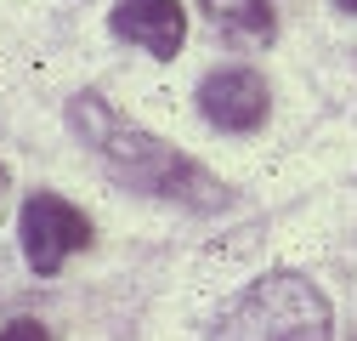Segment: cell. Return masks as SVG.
<instances>
[{
    "mask_svg": "<svg viewBox=\"0 0 357 341\" xmlns=\"http://www.w3.org/2000/svg\"><path fill=\"white\" fill-rule=\"evenodd\" d=\"M114 34L142 46L148 57H176L188 40V12L176 0H114Z\"/></svg>",
    "mask_w": 357,
    "mask_h": 341,
    "instance_id": "5",
    "label": "cell"
},
{
    "mask_svg": "<svg viewBox=\"0 0 357 341\" xmlns=\"http://www.w3.org/2000/svg\"><path fill=\"white\" fill-rule=\"evenodd\" d=\"M266 80L255 68H210L199 80V114L215 131H255L266 119Z\"/></svg>",
    "mask_w": 357,
    "mask_h": 341,
    "instance_id": "4",
    "label": "cell"
},
{
    "mask_svg": "<svg viewBox=\"0 0 357 341\" xmlns=\"http://www.w3.org/2000/svg\"><path fill=\"white\" fill-rule=\"evenodd\" d=\"M68 125L79 131V143L97 154V165L108 170L114 182L137 188V194H159V199H188V205H204V210L210 205H227V188H221V182H210L188 154H176L153 131L119 119L97 92H79L68 103Z\"/></svg>",
    "mask_w": 357,
    "mask_h": 341,
    "instance_id": "1",
    "label": "cell"
},
{
    "mask_svg": "<svg viewBox=\"0 0 357 341\" xmlns=\"http://www.w3.org/2000/svg\"><path fill=\"white\" fill-rule=\"evenodd\" d=\"M199 12L238 46H273V34H278V17L266 0H199Z\"/></svg>",
    "mask_w": 357,
    "mask_h": 341,
    "instance_id": "6",
    "label": "cell"
},
{
    "mask_svg": "<svg viewBox=\"0 0 357 341\" xmlns=\"http://www.w3.org/2000/svg\"><path fill=\"white\" fill-rule=\"evenodd\" d=\"M17 239H23V262L52 279V273H63L74 250L91 245V217L79 205H68L63 194H29L23 217H17Z\"/></svg>",
    "mask_w": 357,
    "mask_h": 341,
    "instance_id": "3",
    "label": "cell"
},
{
    "mask_svg": "<svg viewBox=\"0 0 357 341\" xmlns=\"http://www.w3.org/2000/svg\"><path fill=\"white\" fill-rule=\"evenodd\" d=\"M0 341H52V335H46L40 319H12L6 330H0Z\"/></svg>",
    "mask_w": 357,
    "mask_h": 341,
    "instance_id": "7",
    "label": "cell"
},
{
    "mask_svg": "<svg viewBox=\"0 0 357 341\" xmlns=\"http://www.w3.org/2000/svg\"><path fill=\"white\" fill-rule=\"evenodd\" d=\"M335 6H340V12H357V0H335Z\"/></svg>",
    "mask_w": 357,
    "mask_h": 341,
    "instance_id": "8",
    "label": "cell"
},
{
    "mask_svg": "<svg viewBox=\"0 0 357 341\" xmlns=\"http://www.w3.org/2000/svg\"><path fill=\"white\" fill-rule=\"evenodd\" d=\"M0 182H6V170H0Z\"/></svg>",
    "mask_w": 357,
    "mask_h": 341,
    "instance_id": "9",
    "label": "cell"
},
{
    "mask_svg": "<svg viewBox=\"0 0 357 341\" xmlns=\"http://www.w3.org/2000/svg\"><path fill=\"white\" fill-rule=\"evenodd\" d=\"M215 341H335V319L312 279L261 273L221 307Z\"/></svg>",
    "mask_w": 357,
    "mask_h": 341,
    "instance_id": "2",
    "label": "cell"
}]
</instances>
